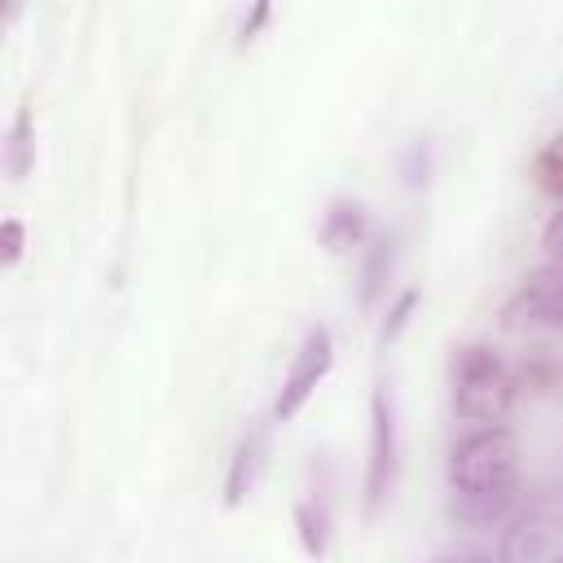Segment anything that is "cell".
Instances as JSON below:
<instances>
[{
    "label": "cell",
    "instance_id": "6",
    "mask_svg": "<svg viewBox=\"0 0 563 563\" xmlns=\"http://www.w3.org/2000/svg\"><path fill=\"white\" fill-rule=\"evenodd\" d=\"M554 541H559L554 519H550L545 510L528 506V510L510 515V523L501 528V545H497V554H501L506 563H532V559L554 554Z\"/></svg>",
    "mask_w": 563,
    "mask_h": 563
},
{
    "label": "cell",
    "instance_id": "8",
    "mask_svg": "<svg viewBox=\"0 0 563 563\" xmlns=\"http://www.w3.org/2000/svg\"><path fill=\"white\" fill-rule=\"evenodd\" d=\"M369 238V220H365V207L361 202H347V198H334L325 220H321V242L325 251H352Z\"/></svg>",
    "mask_w": 563,
    "mask_h": 563
},
{
    "label": "cell",
    "instance_id": "15",
    "mask_svg": "<svg viewBox=\"0 0 563 563\" xmlns=\"http://www.w3.org/2000/svg\"><path fill=\"white\" fill-rule=\"evenodd\" d=\"M541 246H545L550 260H563V207L545 220V229H541Z\"/></svg>",
    "mask_w": 563,
    "mask_h": 563
},
{
    "label": "cell",
    "instance_id": "3",
    "mask_svg": "<svg viewBox=\"0 0 563 563\" xmlns=\"http://www.w3.org/2000/svg\"><path fill=\"white\" fill-rule=\"evenodd\" d=\"M330 365H334V334H330L325 325H312V330L303 334V343L295 347L290 365H286V378H282V391H277L273 413H277L282 422H290V418L308 405V396L317 391V383L330 374Z\"/></svg>",
    "mask_w": 563,
    "mask_h": 563
},
{
    "label": "cell",
    "instance_id": "7",
    "mask_svg": "<svg viewBox=\"0 0 563 563\" xmlns=\"http://www.w3.org/2000/svg\"><path fill=\"white\" fill-rule=\"evenodd\" d=\"M264 462H268V440H264V431H251L233 449V462H229V479H224V501L229 506H238L242 497H251V488L264 475Z\"/></svg>",
    "mask_w": 563,
    "mask_h": 563
},
{
    "label": "cell",
    "instance_id": "14",
    "mask_svg": "<svg viewBox=\"0 0 563 563\" xmlns=\"http://www.w3.org/2000/svg\"><path fill=\"white\" fill-rule=\"evenodd\" d=\"M268 13H273V0H255L251 4V13L242 18V26H238V35H242V44H251L260 31H264V22H268Z\"/></svg>",
    "mask_w": 563,
    "mask_h": 563
},
{
    "label": "cell",
    "instance_id": "13",
    "mask_svg": "<svg viewBox=\"0 0 563 563\" xmlns=\"http://www.w3.org/2000/svg\"><path fill=\"white\" fill-rule=\"evenodd\" d=\"M0 233H4V268H13V264L22 260V242H26V229H22V220H13V216H9Z\"/></svg>",
    "mask_w": 563,
    "mask_h": 563
},
{
    "label": "cell",
    "instance_id": "4",
    "mask_svg": "<svg viewBox=\"0 0 563 563\" xmlns=\"http://www.w3.org/2000/svg\"><path fill=\"white\" fill-rule=\"evenodd\" d=\"M506 325L523 330V325H537V330H563V260H550L541 268H532L519 290L506 299Z\"/></svg>",
    "mask_w": 563,
    "mask_h": 563
},
{
    "label": "cell",
    "instance_id": "16",
    "mask_svg": "<svg viewBox=\"0 0 563 563\" xmlns=\"http://www.w3.org/2000/svg\"><path fill=\"white\" fill-rule=\"evenodd\" d=\"M413 303H418V295H413V290H405V295H400V303L391 308V325H383V339H396V330L409 321V308H413Z\"/></svg>",
    "mask_w": 563,
    "mask_h": 563
},
{
    "label": "cell",
    "instance_id": "12",
    "mask_svg": "<svg viewBox=\"0 0 563 563\" xmlns=\"http://www.w3.org/2000/svg\"><path fill=\"white\" fill-rule=\"evenodd\" d=\"M299 528H303V550L321 554L325 550V515L321 510L312 515V506H299Z\"/></svg>",
    "mask_w": 563,
    "mask_h": 563
},
{
    "label": "cell",
    "instance_id": "1",
    "mask_svg": "<svg viewBox=\"0 0 563 563\" xmlns=\"http://www.w3.org/2000/svg\"><path fill=\"white\" fill-rule=\"evenodd\" d=\"M449 493L462 523H497L519 497V444L497 427L466 431L449 453Z\"/></svg>",
    "mask_w": 563,
    "mask_h": 563
},
{
    "label": "cell",
    "instance_id": "11",
    "mask_svg": "<svg viewBox=\"0 0 563 563\" xmlns=\"http://www.w3.org/2000/svg\"><path fill=\"white\" fill-rule=\"evenodd\" d=\"M537 185L545 189V194H554V198H563V136H554L541 154H537Z\"/></svg>",
    "mask_w": 563,
    "mask_h": 563
},
{
    "label": "cell",
    "instance_id": "2",
    "mask_svg": "<svg viewBox=\"0 0 563 563\" xmlns=\"http://www.w3.org/2000/svg\"><path fill=\"white\" fill-rule=\"evenodd\" d=\"M515 405V374L488 343H466L453 356V409L462 422L497 427Z\"/></svg>",
    "mask_w": 563,
    "mask_h": 563
},
{
    "label": "cell",
    "instance_id": "9",
    "mask_svg": "<svg viewBox=\"0 0 563 563\" xmlns=\"http://www.w3.org/2000/svg\"><path fill=\"white\" fill-rule=\"evenodd\" d=\"M31 167H35V128H31V110L22 106L4 136V172L9 180H26Z\"/></svg>",
    "mask_w": 563,
    "mask_h": 563
},
{
    "label": "cell",
    "instance_id": "5",
    "mask_svg": "<svg viewBox=\"0 0 563 563\" xmlns=\"http://www.w3.org/2000/svg\"><path fill=\"white\" fill-rule=\"evenodd\" d=\"M369 475H365V493H369V510L387 497L391 475H396V413H391V396L378 387L369 400Z\"/></svg>",
    "mask_w": 563,
    "mask_h": 563
},
{
    "label": "cell",
    "instance_id": "17",
    "mask_svg": "<svg viewBox=\"0 0 563 563\" xmlns=\"http://www.w3.org/2000/svg\"><path fill=\"white\" fill-rule=\"evenodd\" d=\"M22 4H26V0H4V26H13V22H18Z\"/></svg>",
    "mask_w": 563,
    "mask_h": 563
},
{
    "label": "cell",
    "instance_id": "10",
    "mask_svg": "<svg viewBox=\"0 0 563 563\" xmlns=\"http://www.w3.org/2000/svg\"><path fill=\"white\" fill-rule=\"evenodd\" d=\"M391 260H396V242L391 238H378L369 242V255H365V273H361V303H374L391 277Z\"/></svg>",
    "mask_w": 563,
    "mask_h": 563
}]
</instances>
